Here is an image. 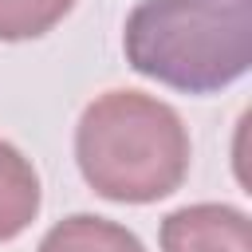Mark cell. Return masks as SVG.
Wrapping results in <instances>:
<instances>
[{
	"label": "cell",
	"instance_id": "cell-1",
	"mask_svg": "<svg viewBox=\"0 0 252 252\" xmlns=\"http://www.w3.org/2000/svg\"><path fill=\"white\" fill-rule=\"evenodd\" d=\"M75 161L87 185L118 205H150L181 189L189 130L181 114L142 91H106L75 126Z\"/></svg>",
	"mask_w": 252,
	"mask_h": 252
},
{
	"label": "cell",
	"instance_id": "cell-2",
	"mask_svg": "<svg viewBox=\"0 0 252 252\" xmlns=\"http://www.w3.org/2000/svg\"><path fill=\"white\" fill-rule=\"evenodd\" d=\"M126 63L185 94H213L252 63V0H142L122 32Z\"/></svg>",
	"mask_w": 252,
	"mask_h": 252
},
{
	"label": "cell",
	"instance_id": "cell-3",
	"mask_svg": "<svg viewBox=\"0 0 252 252\" xmlns=\"http://www.w3.org/2000/svg\"><path fill=\"white\" fill-rule=\"evenodd\" d=\"M161 252H252V224L232 205H185L161 220Z\"/></svg>",
	"mask_w": 252,
	"mask_h": 252
},
{
	"label": "cell",
	"instance_id": "cell-4",
	"mask_svg": "<svg viewBox=\"0 0 252 252\" xmlns=\"http://www.w3.org/2000/svg\"><path fill=\"white\" fill-rule=\"evenodd\" d=\"M39 213V173L35 165L0 138V244L20 236Z\"/></svg>",
	"mask_w": 252,
	"mask_h": 252
},
{
	"label": "cell",
	"instance_id": "cell-5",
	"mask_svg": "<svg viewBox=\"0 0 252 252\" xmlns=\"http://www.w3.org/2000/svg\"><path fill=\"white\" fill-rule=\"evenodd\" d=\"M39 252H146V248L126 224L94 213H75L55 228H47Z\"/></svg>",
	"mask_w": 252,
	"mask_h": 252
},
{
	"label": "cell",
	"instance_id": "cell-6",
	"mask_svg": "<svg viewBox=\"0 0 252 252\" xmlns=\"http://www.w3.org/2000/svg\"><path fill=\"white\" fill-rule=\"evenodd\" d=\"M71 8H75V0H0V39L4 43L39 39Z\"/></svg>",
	"mask_w": 252,
	"mask_h": 252
}]
</instances>
